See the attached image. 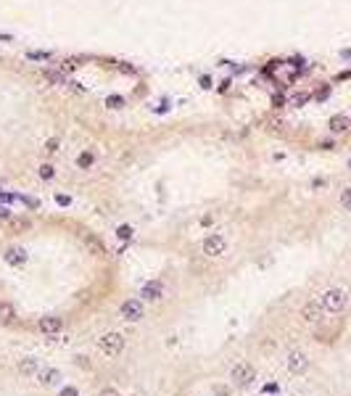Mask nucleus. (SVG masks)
I'll list each match as a JSON object with an SVG mask.
<instances>
[{
    "instance_id": "f03ea898",
    "label": "nucleus",
    "mask_w": 351,
    "mask_h": 396,
    "mask_svg": "<svg viewBox=\"0 0 351 396\" xmlns=\"http://www.w3.org/2000/svg\"><path fill=\"white\" fill-rule=\"evenodd\" d=\"M230 378H232V383H235V386H248V383L256 378V370H253L248 362H238V365L232 367Z\"/></svg>"
},
{
    "instance_id": "1a4fd4ad",
    "label": "nucleus",
    "mask_w": 351,
    "mask_h": 396,
    "mask_svg": "<svg viewBox=\"0 0 351 396\" xmlns=\"http://www.w3.org/2000/svg\"><path fill=\"white\" fill-rule=\"evenodd\" d=\"M35 378L40 380V386L50 388V386H56V383L61 380V373H58L56 367H40V373H37Z\"/></svg>"
},
{
    "instance_id": "4468645a",
    "label": "nucleus",
    "mask_w": 351,
    "mask_h": 396,
    "mask_svg": "<svg viewBox=\"0 0 351 396\" xmlns=\"http://www.w3.org/2000/svg\"><path fill=\"white\" fill-rule=\"evenodd\" d=\"M14 317H16V309L11 307V304L0 301V325H11V322H14Z\"/></svg>"
},
{
    "instance_id": "7ed1b4c3",
    "label": "nucleus",
    "mask_w": 351,
    "mask_h": 396,
    "mask_svg": "<svg viewBox=\"0 0 351 396\" xmlns=\"http://www.w3.org/2000/svg\"><path fill=\"white\" fill-rule=\"evenodd\" d=\"M204 254L206 256H225L227 254V241H225V235H217V232H214V235H209L204 241Z\"/></svg>"
},
{
    "instance_id": "f8f14e48",
    "label": "nucleus",
    "mask_w": 351,
    "mask_h": 396,
    "mask_svg": "<svg viewBox=\"0 0 351 396\" xmlns=\"http://www.w3.org/2000/svg\"><path fill=\"white\" fill-rule=\"evenodd\" d=\"M40 373V362L35 359V356H27V359L19 362V375H27V378H32V375Z\"/></svg>"
},
{
    "instance_id": "0eeeda50",
    "label": "nucleus",
    "mask_w": 351,
    "mask_h": 396,
    "mask_svg": "<svg viewBox=\"0 0 351 396\" xmlns=\"http://www.w3.org/2000/svg\"><path fill=\"white\" fill-rule=\"evenodd\" d=\"M37 328H40V333H45V335H58L63 328V320L61 317H40Z\"/></svg>"
},
{
    "instance_id": "393cba45",
    "label": "nucleus",
    "mask_w": 351,
    "mask_h": 396,
    "mask_svg": "<svg viewBox=\"0 0 351 396\" xmlns=\"http://www.w3.org/2000/svg\"><path fill=\"white\" fill-rule=\"evenodd\" d=\"M272 103H275V108H280V106H283V103H285V98H283V95H280V93H277V95H275V98H272Z\"/></svg>"
},
{
    "instance_id": "f257e3e1",
    "label": "nucleus",
    "mask_w": 351,
    "mask_h": 396,
    "mask_svg": "<svg viewBox=\"0 0 351 396\" xmlns=\"http://www.w3.org/2000/svg\"><path fill=\"white\" fill-rule=\"evenodd\" d=\"M98 349L103 354H108V356H116V354H122L124 352V335H119V333H106L103 338L98 341Z\"/></svg>"
},
{
    "instance_id": "39448f33",
    "label": "nucleus",
    "mask_w": 351,
    "mask_h": 396,
    "mask_svg": "<svg viewBox=\"0 0 351 396\" xmlns=\"http://www.w3.org/2000/svg\"><path fill=\"white\" fill-rule=\"evenodd\" d=\"M119 312L127 322H138V320H143V301L140 298H127L119 307Z\"/></svg>"
},
{
    "instance_id": "9b49d317",
    "label": "nucleus",
    "mask_w": 351,
    "mask_h": 396,
    "mask_svg": "<svg viewBox=\"0 0 351 396\" xmlns=\"http://www.w3.org/2000/svg\"><path fill=\"white\" fill-rule=\"evenodd\" d=\"M143 298H145V301H159L161 296H164V285H161L159 280H148L145 285H143Z\"/></svg>"
},
{
    "instance_id": "a211bd4d",
    "label": "nucleus",
    "mask_w": 351,
    "mask_h": 396,
    "mask_svg": "<svg viewBox=\"0 0 351 396\" xmlns=\"http://www.w3.org/2000/svg\"><path fill=\"white\" fill-rule=\"evenodd\" d=\"M307 101H309V93H296L293 98H290V106H304Z\"/></svg>"
},
{
    "instance_id": "9d476101",
    "label": "nucleus",
    "mask_w": 351,
    "mask_h": 396,
    "mask_svg": "<svg viewBox=\"0 0 351 396\" xmlns=\"http://www.w3.org/2000/svg\"><path fill=\"white\" fill-rule=\"evenodd\" d=\"M328 127H330V132H333V135L349 132V129H351V116H346V114H335L333 119L328 122Z\"/></svg>"
},
{
    "instance_id": "423d86ee",
    "label": "nucleus",
    "mask_w": 351,
    "mask_h": 396,
    "mask_svg": "<svg viewBox=\"0 0 351 396\" xmlns=\"http://www.w3.org/2000/svg\"><path fill=\"white\" fill-rule=\"evenodd\" d=\"M288 370H290L293 375L307 373V370H309V359H307V354H304V352H290V354H288Z\"/></svg>"
},
{
    "instance_id": "6ab92c4d",
    "label": "nucleus",
    "mask_w": 351,
    "mask_h": 396,
    "mask_svg": "<svg viewBox=\"0 0 351 396\" xmlns=\"http://www.w3.org/2000/svg\"><path fill=\"white\" fill-rule=\"evenodd\" d=\"M116 235H119L122 241H129V238H132V227H129V225H122L119 230H116Z\"/></svg>"
},
{
    "instance_id": "5701e85b",
    "label": "nucleus",
    "mask_w": 351,
    "mask_h": 396,
    "mask_svg": "<svg viewBox=\"0 0 351 396\" xmlns=\"http://www.w3.org/2000/svg\"><path fill=\"white\" fill-rule=\"evenodd\" d=\"M328 95H330V87H328V85L317 90V98H320V101H325V98H328Z\"/></svg>"
},
{
    "instance_id": "6e6552de",
    "label": "nucleus",
    "mask_w": 351,
    "mask_h": 396,
    "mask_svg": "<svg viewBox=\"0 0 351 396\" xmlns=\"http://www.w3.org/2000/svg\"><path fill=\"white\" fill-rule=\"evenodd\" d=\"M322 301H307V304H304V307H301V317H304V320H307V322H320L322 320Z\"/></svg>"
},
{
    "instance_id": "aec40b11",
    "label": "nucleus",
    "mask_w": 351,
    "mask_h": 396,
    "mask_svg": "<svg viewBox=\"0 0 351 396\" xmlns=\"http://www.w3.org/2000/svg\"><path fill=\"white\" fill-rule=\"evenodd\" d=\"M341 206H343V209H349V211H351V188H346V190L341 193Z\"/></svg>"
},
{
    "instance_id": "2eb2a0df",
    "label": "nucleus",
    "mask_w": 351,
    "mask_h": 396,
    "mask_svg": "<svg viewBox=\"0 0 351 396\" xmlns=\"http://www.w3.org/2000/svg\"><path fill=\"white\" fill-rule=\"evenodd\" d=\"M93 161H95V156L90 153V151H84L80 159H77V164H80V169H90V167H93Z\"/></svg>"
},
{
    "instance_id": "4be33fe9",
    "label": "nucleus",
    "mask_w": 351,
    "mask_h": 396,
    "mask_svg": "<svg viewBox=\"0 0 351 396\" xmlns=\"http://www.w3.org/2000/svg\"><path fill=\"white\" fill-rule=\"evenodd\" d=\"M45 151H48V153H56V151H58V140H48V143H45Z\"/></svg>"
},
{
    "instance_id": "412c9836",
    "label": "nucleus",
    "mask_w": 351,
    "mask_h": 396,
    "mask_svg": "<svg viewBox=\"0 0 351 396\" xmlns=\"http://www.w3.org/2000/svg\"><path fill=\"white\" fill-rule=\"evenodd\" d=\"M61 396H80V391L74 386H66V388H61Z\"/></svg>"
},
{
    "instance_id": "dca6fc26",
    "label": "nucleus",
    "mask_w": 351,
    "mask_h": 396,
    "mask_svg": "<svg viewBox=\"0 0 351 396\" xmlns=\"http://www.w3.org/2000/svg\"><path fill=\"white\" fill-rule=\"evenodd\" d=\"M37 174H40L42 180H53L56 169H53V164H40V169H37Z\"/></svg>"
},
{
    "instance_id": "20e7f679",
    "label": "nucleus",
    "mask_w": 351,
    "mask_h": 396,
    "mask_svg": "<svg viewBox=\"0 0 351 396\" xmlns=\"http://www.w3.org/2000/svg\"><path fill=\"white\" fill-rule=\"evenodd\" d=\"M322 307L328 312H341L346 307V293H343L341 288H330L328 293L322 296Z\"/></svg>"
},
{
    "instance_id": "b1692460",
    "label": "nucleus",
    "mask_w": 351,
    "mask_h": 396,
    "mask_svg": "<svg viewBox=\"0 0 351 396\" xmlns=\"http://www.w3.org/2000/svg\"><path fill=\"white\" fill-rule=\"evenodd\" d=\"M98 396H119V391H116V388H101Z\"/></svg>"
},
{
    "instance_id": "f3484780",
    "label": "nucleus",
    "mask_w": 351,
    "mask_h": 396,
    "mask_svg": "<svg viewBox=\"0 0 351 396\" xmlns=\"http://www.w3.org/2000/svg\"><path fill=\"white\" fill-rule=\"evenodd\" d=\"M106 106H108V108H122V106H124V98H122V95H108V98H106Z\"/></svg>"
},
{
    "instance_id": "a878e982",
    "label": "nucleus",
    "mask_w": 351,
    "mask_h": 396,
    "mask_svg": "<svg viewBox=\"0 0 351 396\" xmlns=\"http://www.w3.org/2000/svg\"><path fill=\"white\" fill-rule=\"evenodd\" d=\"M201 87H211V80H209V77H201Z\"/></svg>"
},
{
    "instance_id": "ddd939ff",
    "label": "nucleus",
    "mask_w": 351,
    "mask_h": 396,
    "mask_svg": "<svg viewBox=\"0 0 351 396\" xmlns=\"http://www.w3.org/2000/svg\"><path fill=\"white\" fill-rule=\"evenodd\" d=\"M5 262L14 264V267H16V264H24V262H27V251H24V249H8V251H5Z\"/></svg>"
}]
</instances>
